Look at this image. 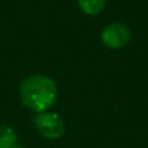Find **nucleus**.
<instances>
[{
    "instance_id": "7ed1b4c3",
    "label": "nucleus",
    "mask_w": 148,
    "mask_h": 148,
    "mask_svg": "<svg viewBox=\"0 0 148 148\" xmlns=\"http://www.w3.org/2000/svg\"><path fill=\"white\" fill-rule=\"evenodd\" d=\"M101 42L109 49H121L130 42L131 31L129 26L121 22H113L101 31Z\"/></svg>"
},
{
    "instance_id": "39448f33",
    "label": "nucleus",
    "mask_w": 148,
    "mask_h": 148,
    "mask_svg": "<svg viewBox=\"0 0 148 148\" xmlns=\"http://www.w3.org/2000/svg\"><path fill=\"white\" fill-rule=\"evenodd\" d=\"M17 146V134L10 126H0V148H14Z\"/></svg>"
},
{
    "instance_id": "20e7f679",
    "label": "nucleus",
    "mask_w": 148,
    "mask_h": 148,
    "mask_svg": "<svg viewBox=\"0 0 148 148\" xmlns=\"http://www.w3.org/2000/svg\"><path fill=\"white\" fill-rule=\"evenodd\" d=\"M78 7L84 14L87 16H96L103 12L105 8L107 0H77Z\"/></svg>"
},
{
    "instance_id": "f257e3e1",
    "label": "nucleus",
    "mask_w": 148,
    "mask_h": 148,
    "mask_svg": "<svg viewBox=\"0 0 148 148\" xmlns=\"http://www.w3.org/2000/svg\"><path fill=\"white\" fill-rule=\"evenodd\" d=\"M20 97L26 108L35 113L48 110L56 103L57 87L52 78L43 74H34L22 81Z\"/></svg>"
},
{
    "instance_id": "f03ea898",
    "label": "nucleus",
    "mask_w": 148,
    "mask_h": 148,
    "mask_svg": "<svg viewBox=\"0 0 148 148\" xmlns=\"http://www.w3.org/2000/svg\"><path fill=\"white\" fill-rule=\"evenodd\" d=\"M34 125L38 133L43 138L49 140L60 139L65 133V123L57 113L53 112H42L36 113L34 117Z\"/></svg>"
},
{
    "instance_id": "423d86ee",
    "label": "nucleus",
    "mask_w": 148,
    "mask_h": 148,
    "mask_svg": "<svg viewBox=\"0 0 148 148\" xmlns=\"http://www.w3.org/2000/svg\"><path fill=\"white\" fill-rule=\"evenodd\" d=\"M14 148H25V147H23V146H18V144H17V146H16Z\"/></svg>"
}]
</instances>
